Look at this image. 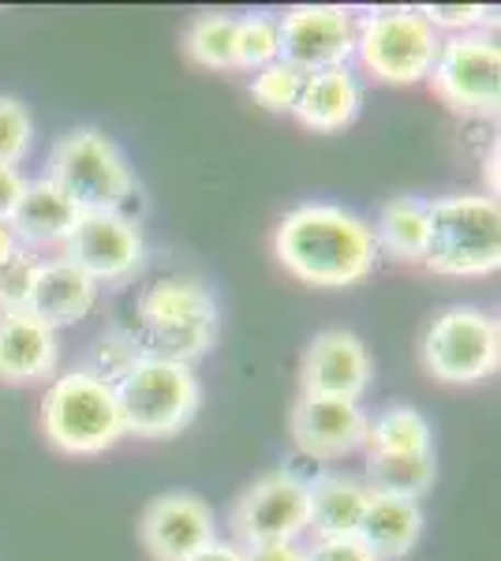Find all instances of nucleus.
Returning <instances> with one entry per match:
<instances>
[{
	"label": "nucleus",
	"mask_w": 501,
	"mask_h": 561,
	"mask_svg": "<svg viewBox=\"0 0 501 561\" xmlns=\"http://www.w3.org/2000/svg\"><path fill=\"white\" fill-rule=\"evenodd\" d=\"M281 266L307 285L349 288L375 270V232L360 214L330 203H307L285 214L273 237Z\"/></svg>",
	"instance_id": "1"
},
{
	"label": "nucleus",
	"mask_w": 501,
	"mask_h": 561,
	"mask_svg": "<svg viewBox=\"0 0 501 561\" xmlns=\"http://www.w3.org/2000/svg\"><path fill=\"white\" fill-rule=\"evenodd\" d=\"M139 345L147 356L191 367L203 359L221 330L214 293L195 277H166L139 304Z\"/></svg>",
	"instance_id": "2"
},
{
	"label": "nucleus",
	"mask_w": 501,
	"mask_h": 561,
	"mask_svg": "<svg viewBox=\"0 0 501 561\" xmlns=\"http://www.w3.org/2000/svg\"><path fill=\"white\" fill-rule=\"evenodd\" d=\"M423 266L445 277H487L501 266V210L490 195H445L431 203Z\"/></svg>",
	"instance_id": "3"
},
{
	"label": "nucleus",
	"mask_w": 501,
	"mask_h": 561,
	"mask_svg": "<svg viewBox=\"0 0 501 561\" xmlns=\"http://www.w3.org/2000/svg\"><path fill=\"white\" fill-rule=\"evenodd\" d=\"M42 427L60 454L94 457L113 449L124 438V415L116 401V386L98 378L94 370H68L45 389Z\"/></svg>",
	"instance_id": "4"
},
{
	"label": "nucleus",
	"mask_w": 501,
	"mask_h": 561,
	"mask_svg": "<svg viewBox=\"0 0 501 561\" xmlns=\"http://www.w3.org/2000/svg\"><path fill=\"white\" fill-rule=\"evenodd\" d=\"M45 180L57 184L79 206V214L121 210L135 195V176L127 169V158L98 128H76L60 135L49 153Z\"/></svg>",
	"instance_id": "5"
},
{
	"label": "nucleus",
	"mask_w": 501,
	"mask_h": 561,
	"mask_svg": "<svg viewBox=\"0 0 501 561\" xmlns=\"http://www.w3.org/2000/svg\"><path fill=\"white\" fill-rule=\"evenodd\" d=\"M124 434L139 438H169L184 431L198 412V382L191 367L172 359L143 356L127 375L116 382Z\"/></svg>",
	"instance_id": "6"
},
{
	"label": "nucleus",
	"mask_w": 501,
	"mask_h": 561,
	"mask_svg": "<svg viewBox=\"0 0 501 561\" xmlns=\"http://www.w3.org/2000/svg\"><path fill=\"white\" fill-rule=\"evenodd\" d=\"M439 49L442 34L423 20L419 8H382L355 23V53L382 83L412 87L431 79Z\"/></svg>",
	"instance_id": "7"
},
{
	"label": "nucleus",
	"mask_w": 501,
	"mask_h": 561,
	"mask_svg": "<svg viewBox=\"0 0 501 561\" xmlns=\"http://www.w3.org/2000/svg\"><path fill=\"white\" fill-rule=\"evenodd\" d=\"M423 364L434 378L468 386L490 378L501 364V330L479 307H449L423 333Z\"/></svg>",
	"instance_id": "8"
},
{
	"label": "nucleus",
	"mask_w": 501,
	"mask_h": 561,
	"mask_svg": "<svg viewBox=\"0 0 501 561\" xmlns=\"http://www.w3.org/2000/svg\"><path fill=\"white\" fill-rule=\"evenodd\" d=\"M434 94L457 113H494L501 102V49L490 34H453L442 38L431 71Z\"/></svg>",
	"instance_id": "9"
},
{
	"label": "nucleus",
	"mask_w": 501,
	"mask_h": 561,
	"mask_svg": "<svg viewBox=\"0 0 501 561\" xmlns=\"http://www.w3.org/2000/svg\"><path fill=\"white\" fill-rule=\"evenodd\" d=\"M311 524V483L293 472H270L240 494L232 510V531L243 547L299 539Z\"/></svg>",
	"instance_id": "10"
},
{
	"label": "nucleus",
	"mask_w": 501,
	"mask_h": 561,
	"mask_svg": "<svg viewBox=\"0 0 501 561\" xmlns=\"http://www.w3.org/2000/svg\"><path fill=\"white\" fill-rule=\"evenodd\" d=\"M281 26V65L299 76L326 68H344L355 53V15L337 4H299L277 20Z\"/></svg>",
	"instance_id": "11"
},
{
	"label": "nucleus",
	"mask_w": 501,
	"mask_h": 561,
	"mask_svg": "<svg viewBox=\"0 0 501 561\" xmlns=\"http://www.w3.org/2000/svg\"><path fill=\"white\" fill-rule=\"evenodd\" d=\"M60 251L71 266H79L98 285H105V280L132 277L143 266L147 243H143V232L132 217H124L121 210H98L79 214L76 229H71Z\"/></svg>",
	"instance_id": "12"
},
{
	"label": "nucleus",
	"mask_w": 501,
	"mask_h": 561,
	"mask_svg": "<svg viewBox=\"0 0 501 561\" xmlns=\"http://www.w3.org/2000/svg\"><path fill=\"white\" fill-rule=\"evenodd\" d=\"M139 536L153 561H187L214 542V513L195 494H161L143 513Z\"/></svg>",
	"instance_id": "13"
},
{
	"label": "nucleus",
	"mask_w": 501,
	"mask_h": 561,
	"mask_svg": "<svg viewBox=\"0 0 501 561\" xmlns=\"http://www.w3.org/2000/svg\"><path fill=\"white\" fill-rule=\"evenodd\" d=\"M371 352L349 330H322L304 356V393L360 401L371 386Z\"/></svg>",
	"instance_id": "14"
},
{
	"label": "nucleus",
	"mask_w": 501,
	"mask_h": 561,
	"mask_svg": "<svg viewBox=\"0 0 501 561\" xmlns=\"http://www.w3.org/2000/svg\"><path fill=\"white\" fill-rule=\"evenodd\" d=\"M363 434H367V412L360 409V401L304 393L293 409V438L307 457H344L363 446Z\"/></svg>",
	"instance_id": "15"
},
{
	"label": "nucleus",
	"mask_w": 501,
	"mask_h": 561,
	"mask_svg": "<svg viewBox=\"0 0 501 561\" xmlns=\"http://www.w3.org/2000/svg\"><path fill=\"white\" fill-rule=\"evenodd\" d=\"M98 293H102V285L94 277L83 274L79 266H71L68 259H53L38 266V280H34L26 311L57 330V325L83 322L94 311Z\"/></svg>",
	"instance_id": "16"
},
{
	"label": "nucleus",
	"mask_w": 501,
	"mask_h": 561,
	"mask_svg": "<svg viewBox=\"0 0 501 561\" xmlns=\"http://www.w3.org/2000/svg\"><path fill=\"white\" fill-rule=\"evenodd\" d=\"M57 367V330L31 311L0 314V382H38Z\"/></svg>",
	"instance_id": "17"
},
{
	"label": "nucleus",
	"mask_w": 501,
	"mask_h": 561,
	"mask_svg": "<svg viewBox=\"0 0 501 561\" xmlns=\"http://www.w3.org/2000/svg\"><path fill=\"white\" fill-rule=\"evenodd\" d=\"M79 221V206L60 192L49 180H26L20 206L12 214V232L15 240L31 243V248H64Z\"/></svg>",
	"instance_id": "18"
},
{
	"label": "nucleus",
	"mask_w": 501,
	"mask_h": 561,
	"mask_svg": "<svg viewBox=\"0 0 501 561\" xmlns=\"http://www.w3.org/2000/svg\"><path fill=\"white\" fill-rule=\"evenodd\" d=\"M363 105L360 79L352 76V68H326L315 76H304L296 98V121L311 131H341L355 121Z\"/></svg>",
	"instance_id": "19"
},
{
	"label": "nucleus",
	"mask_w": 501,
	"mask_h": 561,
	"mask_svg": "<svg viewBox=\"0 0 501 561\" xmlns=\"http://www.w3.org/2000/svg\"><path fill=\"white\" fill-rule=\"evenodd\" d=\"M419 531H423V510H419V502L371 491L367 513H363V524L355 536L375 550V558H405L415 547Z\"/></svg>",
	"instance_id": "20"
},
{
	"label": "nucleus",
	"mask_w": 501,
	"mask_h": 561,
	"mask_svg": "<svg viewBox=\"0 0 501 561\" xmlns=\"http://www.w3.org/2000/svg\"><path fill=\"white\" fill-rule=\"evenodd\" d=\"M371 502V486L352 476H322L311 483V524L315 539H349L360 531Z\"/></svg>",
	"instance_id": "21"
},
{
	"label": "nucleus",
	"mask_w": 501,
	"mask_h": 561,
	"mask_svg": "<svg viewBox=\"0 0 501 561\" xmlns=\"http://www.w3.org/2000/svg\"><path fill=\"white\" fill-rule=\"evenodd\" d=\"M375 248L400 262H423L426 232H431V203L415 195H397L382 206L375 221Z\"/></svg>",
	"instance_id": "22"
},
{
	"label": "nucleus",
	"mask_w": 501,
	"mask_h": 561,
	"mask_svg": "<svg viewBox=\"0 0 501 561\" xmlns=\"http://www.w3.org/2000/svg\"><path fill=\"white\" fill-rule=\"evenodd\" d=\"M367 457H405V454H434V434L423 412L412 404H394V409L378 412L367 420V434H363Z\"/></svg>",
	"instance_id": "23"
},
{
	"label": "nucleus",
	"mask_w": 501,
	"mask_h": 561,
	"mask_svg": "<svg viewBox=\"0 0 501 561\" xmlns=\"http://www.w3.org/2000/svg\"><path fill=\"white\" fill-rule=\"evenodd\" d=\"M434 454H405V457H367V486L378 494L415 497L434 486Z\"/></svg>",
	"instance_id": "24"
},
{
	"label": "nucleus",
	"mask_w": 501,
	"mask_h": 561,
	"mask_svg": "<svg viewBox=\"0 0 501 561\" xmlns=\"http://www.w3.org/2000/svg\"><path fill=\"white\" fill-rule=\"evenodd\" d=\"M187 53L203 68H236V20L221 12H209L191 23Z\"/></svg>",
	"instance_id": "25"
},
{
	"label": "nucleus",
	"mask_w": 501,
	"mask_h": 561,
	"mask_svg": "<svg viewBox=\"0 0 501 561\" xmlns=\"http://www.w3.org/2000/svg\"><path fill=\"white\" fill-rule=\"evenodd\" d=\"M281 60V26L273 15H248L236 20V68L262 71Z\"/></svg>",
	"instance_id": "26"
},
{
	"label": "nucleus",
	"mask_w": 501,
	"mask_h": 561,
	"mask_svg": "<svg viewBox=\"0 0 501 561\" xmlns=\"http://www.w3.org/2000/svg\"><path fill=\"white\" fill-rule=\"evenodd\" d=\"M38 266H42V259L31 255L26 248L15 251L8 262H0V314H15L31 307Z\"/></svg>",
	"instance_id": "27"
},
{
	"label": "nucleus",
	"mask_w": 501,
	"mask_h": 561,
	"mask_svg": "<svg viewBox=\"0 0 501 561\" xmlns=\"http://www.w3.org/2000/svg\"><path fill=\"white\" fill-rule=\"evenodd\" d=\"M299 87H304V76H299L296 68L281 65V60H273V65H266L262 71H254L251 98L262 108H270V113H293Z\"/></svg>",
	"instance_id": "28"
},
{
	"label": "nucleus",
	"mask_w": 501,
	"mask_h": 561,
	"mask_svg": "<svg viewBox=\"0 0 501 561\" xmlns=\"http://www.w3.org/2000/svg\"><path fill=\"white\" fill-rule=\"evenodd\" d=\"M143 356H147V352H143L135 333H109V337H102L94 345V359H90L87 370H94L98 378H105L109 386H116Z\"/></svg>",
	"instance_id": "29"
},
{
	"label": "nucleus",
	"mask_w": 501,
	"mask_h": 561,
	"mask_svg": "<svg viewBox=\"0 0 501 561\" xmlns=\"http://www.w3.org/2000/svg\"><path fill=\"white\" fill-rule=\"evenodd\" d=\"M34 142V121L23 102L0 94V165H15Z\"/></svg>",
	"instance_id": "30"
},
{
	"label": "nucleus",
	"mask_w": 501,
	"mask_h": 561,
	"mask_svg": "<svg viewBox=\"0 0 501 561\" xmlns=\"http://www.w3.org/2000/svg\"><path fill=\"white\" fill-rule=\"evenodd\" d=\"M423 20L434 26V31H449L453 34H471L476 26H482L490 20V8L482 4H431V8H419Z\"/></svg>",
	"instance_id": "31"
},
{
	"label": "nucleus",
	"mask_w": 501,
	"mask_h": 561,
	"mask_svg": "<svg viewBox=\"0 0 501 561\" xmlns=\"http://www.w3.org/2000/svg\"><path fill=\"white\" fill-rule=\"evenodd\" d=\"M307 561H382L360 536L349 539H315L307 547Z\"/></svg>",
	"instance_id": "32"
},
{
	"label": "nucleus",
	"mask_w": 501,
	"mask_h": 561,
	"mask_svg": "<svg viewBox=\"0 0 501 561\" xmlns=\"http://www.w3.org/2000/svg\"><path fill=\"white\" fill-rule=\"evenodd\" d=\"M243 561H307V550L296 539L285 542H254L243 550Z\"/></svg>",
	"instance_id": "33"
},
{
	"label": "nucleus",
	"mask_w": 501,
	"mask_h": 561,
	"mask_svg": "<svg viewBox=\"0 0 501 561\" xmlns=\"http://www.w3.org/2000/svg\"><path fill=\"white\" fill-rule=\"evenodd\" d=\"M26 180L20 176L15 165H0V225L12 221L15 206H20V195H23Z\"/></svg>",
	"instance_id": "34"
},
{
	"label": "nucleus",
	"mask_w": 501,
	"mask_h": 561,
	"mask_svg": "<svg viewBox=\"0 0 501 561\" xmlns=\"http://www.w3.org/2000/svg\"><path fill=\"white\" fill-rule=\"evenodd\" d=\"M187 561H243V550L232 547V542H209V547H203L198 554H191Z\"/></svg>",
	"instance_id": "35"
},
{
	"label": "nucleus",
	"mask_w": 501,
	"mask_h": 561,
	"mask_svg": "<svg viewBox=\"0 0 501 561\" xmlns=\"http://www.w3.org/2000/svg\"><path fill=\"white\" fill-rule=\"evenodd\" d=\"M15 251H20V240H15L12 225H0V262H8Z\"/></svg>",
	"instance_id": "36"
}]
</instances>
